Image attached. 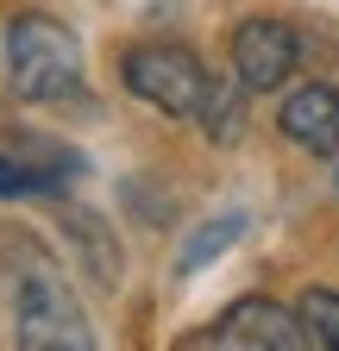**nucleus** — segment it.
<instances>
[{"label":"nucleus","instance_id":"3","mask_svg":"<svg viewBox=\"0 0 339 351\" xmlns=\"http://www.w3.org/2000/svg\"><path fill=\"white\" fill-rule=\"evenodd\" d=\"M13 339H19V351H95V326H89V314H82V301L51 270L25 276L19 314H13Z\"/></svg>","mask_w":339,"mask_h":351},{"label":"nucleus","instance_id":"6","mask_svg":"<svg viewBox=\"0 0 339 351\" xmlns=\"http://www.w3.org/2000/svg\"><path fill=\"white\" fill-rule=\"evenodd\" d=\"M277 125H283V138H289L295 151L333 157V151H339V88H327V82L295 88V95L283 101V113H277Z\"/></svg>","mask_w":339,"mask_h":351},{"label":"nucleus","instance_id":"8","mask_svg":"<svg viewBox=\"0 0 339 351\" xmlns=\"http://www.w3.org/2000/svg\"><path fill=\"white\" fill-rule=\"evenodd\" d=\"M63 232L75 239L82 263H89V276H95L101 289H119V245H113V232L101 226V219L82 213V207H69V213H63Z\"/></svg>","mask_w":339,"mask_h":351},{"label":"nucleus","instance_id":"2","mask_svg":"<svg viewBox=\"0 0 339 351\" xmlns=\"http://www.w3.org/2000/svg\"><path fill=\"white\" fill-rule=\"evenodd\" d=\"M119 69H126V88H132L145 107H157L170 119H195L207 69H201V57L189 44H132Z\"/></svg>","mask_w":339,"mask_h":351},{"label":"nucleus","instance_id":"5","mask_svg":"<svg viewBox=\"0 0 339 351\" xmlns=\"http://www.w3.org/2000/svg\"><path fill=\"white\" fill-rule=\"evenodd\" d=\"M220 339H226V351H308L314 345L302 314L283 301H239L220 326Z\"/></svg>","mask_w":339,"mask_h":351},{"label":"nucleus","instance_id":"9","mask_svg":"<svg viewBox=\"0 0 339 351\" xmlns=\"http://www.w3.org/2000/svg\"><path fill=\"white\" fill-rule=\"evenodd\" d=\"M245 239V213H220V219H207V226L183 245V270H201V263H214L226 245Z\"/></svg>","mask_w":339,"mask_h":351},{"label":"nucleus","instance_id":"10","mask_svg":"<svg viewBox=\"0 0 339 351\" xmlns=\"http://www.w3.org/2000/svg\"><path fill=\"white\" fill-rule=\"evenodd\" d=\"M302 326H308L320 345L339 351V289H308V295H302Z\"/></svg>","mask_w":339,"mask_h":351},{"label":"nucleus","instance_id":"7","mask_svg":"<svg viewBox=\"0 0 339 351\" xmlns=\"http://www.w3.org/2000/svg\"><path fill=\"white\" fill-rule=\"evenodd\" d=\"M245 95H251V88H245L239 75H207L201 107H195V119H201V132H207V145H233L239 132H245Z\"/></svg>","mask_w":339,"mask_h":351},{"label":"nucleus","instance_id":"1","mask_svg":"<svg viewBox=\"0 0 339 351\" xmlns=\"http://www.w3.org/2000/svg\"><path fill=\"white\" fill-rule=\"evenodd\" d=\"M7 69H13V95L19 101H69L82 88V44L69 25L51 13H25L7 32Z\"/></svg>","mask_w":339,"mask_h":351},{"label":"nucleus","instance_id":"4","mask_svg":"<svg viewBox=\"0 0 339 351\" xmlns=\"http://www.w3.org/2000/svg\"><path fill=\"white\" fill-rule=\"evenodd\" d=\"M295 57H302V38H295L283 19H245L233 32V75L245 88H283L295 75Z\"/></svg>","mask_w":339,"mask_h":351}]
</instances>
